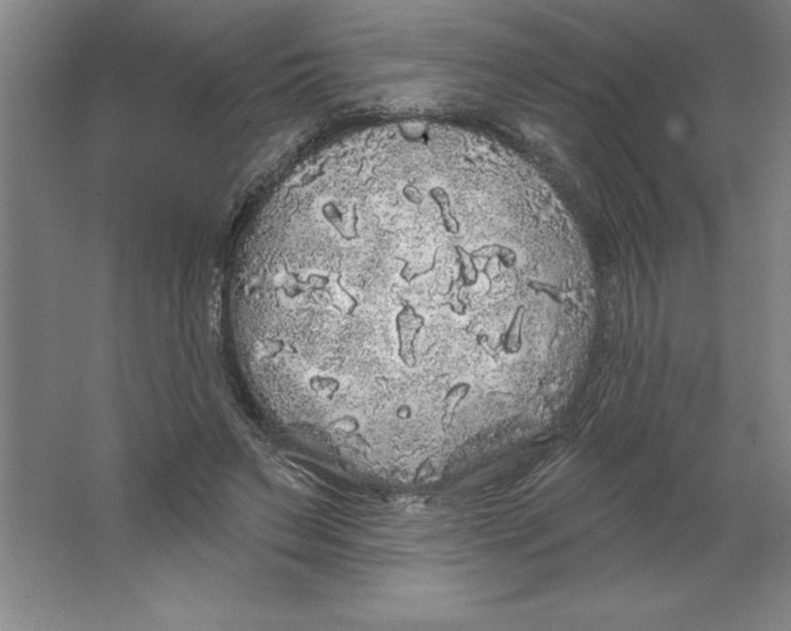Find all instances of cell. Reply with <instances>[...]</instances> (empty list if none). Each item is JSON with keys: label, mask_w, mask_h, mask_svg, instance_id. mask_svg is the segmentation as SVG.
Wrapping results in <instances>:
<instances>
[{"label": "cell", "mask_w": 791, "mask_h": 631, "mask_svg": "<svg viewBox=\"0 0 791 631\" xmlns=\"http://www.w3.org/2000/svg\"><path fill=\"white\" fill-rule=\"evenodd\" d=\"M424 324V317L410 305L403 306L396 317V330L400 342L398 355L402 362L408 367H415L417 362L415 355V341Z\"/></svg>", "instance_id": "obj_1"}, {"label": "cell", "mask_w": 791, "mask_h": 631, "mask_svg": "<svg viewBox=\"0 0 791 631\" xmlns=\"http://www.w3.org/2000/svg\"><path fill=\"white\" fill-rule=\"evenodd\" d=\"M526 307L524 305L517 306L514 310V316L510 322L509 329L505 333L503 347L507 353H517L522 346V326L525 319Z\"/></svg>", "instance_id": "obj_2"}, {"label": "cell", "mask_w": 791, "mask_h": 631, "mask_svg": "<svg viewBox=\"0 0 791 631\" xmlns=\"http://www.w3.org/2000/svg\"><path fill=\"white\" fill-rule=\"evenodd\" d=\"M458 253V261L461 264V279L464 286L476 285L479 279V269L476 268L472 253H469L462 247L456 248Z\"/></svg>", "instance_id": "obj_3"}, {"label": "cell", "mask_w": 791, "mask_h": 631, "mask_svg": "<svg viewBox=\"0 0 791 631\" xmlns=\"http://www.w3.org/2000/svg\"><path fill=\"white\" fill-rule=\"evenodd\" d=\"M460 292H461V283H460V281L453 282L451 288H450L448 293L446 295V296L448 297L447 303H448V306L451 307V310H453V312L456 313V314H458V316H464V314H466V311H467V307H466L464 301L461 300Z\"/></svg>", "instance_id": "obj_4"}]
</instances>
